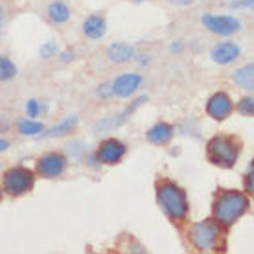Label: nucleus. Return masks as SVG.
Instances as JSON below:
<instances>
[{"instance_id": "5701e85b", "label": "nucleus", "mask_w": 254, "mask_h": 254, "mask_svg": "<svg viewBox=\"0 0 254 254\" xmlns=\"http://www.w3.org/2000/svg\"><path fill=\"white\" fill-rule=\"evenodd\" d=\"M98 98H109V96L113 94V87L109 85V83H103V85H100V89H98Z\"/></svg>"}, {"instance_id": "423d86ee", "label": "nucleus", "mask_w": 254, "mask_h": 254, "mask_svg": "<svg viewBox=\"0 0 254 254\" xmlns=\"http://www.w3.org/2000/svg\"><path fill=\"white\" fill-rule=\"evenodd\" d=\"M203 24L206 30L217 35H234L242 30V22L240 19H236L232 15H212L206 13L203 15Z\"/></svg>"}, {"instance_id": "cd10ccee", "label": "nucleus", "mask_w": 254, "mask_h": 254, "mask_svg": "<svg viewBox=\"0 0 254 254\" xmlns=\"http://www.w3.org/2000/svg\"><path fill=\"white\" fill-rule=\"evenodd\" d=\"M243 6H253V0H242Z\"/></svg>"}, {"instance_id": "4be33fe9", "label": "nucleus", "mask_w": 254, "mask_h": 254, "mask_svg": "<svg viewBox=\"0 0 254 254\" xmlns=\"http://www.w3.org/2000/svg\"><path fill=\"white\" fill-rule=\"evenodd\" d=\"M39 113H41V105H39L37 100H28V103H26V115H28V118H35V116H39Z\"/></svg>"}, {"instance_id": "b1692460", "label": "nucleus", "mask_w": 254, "mask_h": 254, "mask_svg": "<svg viewBox=\"0 0 254 254\" xmlns=\"http://www.w3.org/2000/svg\"><path fill=\"white\" fill-rule=\"evenodd\" d=\"M245 185H247V191H249V193H253V166L249 168L247 179H245Z\"/></svg>"}, {"instance_id": "6e6552de", "label": "nucleus", "mask_w": 254, "mask_h": 254, "mask_svg": "<svg viewBox=\"0 0 254 254\" xmlns=\"http://www.w3.org/2000/svg\"><path fill=\"white\" fill-rule=\"evenodd\" d=\"M232 111H234V103L230 100V96L225 94V92L214 94L208 100V103H206V113L214 120H225V118H229L232 115Z\"/></svg>"}, {"instance_id": "4468645a", "label": "nucleus", "mask_w": 254, "mask_h": 254, "mask_svg": "<svg viewBox=\"0 0 254 254\" xmlns=\"http://www.w3.org/2000/svg\"><path fill=\"white\" fill-rule=\"evenodd\" d=\"M172 138H173V127L170 124H164V122L153 126L147 131V140L151 144H157V146H166V144L172 142Z\"/></svg>"}, {"instance_id": "ddd939ff", "label": "nucleus", "mask_w": 254, "mask_h": 254, "mask_svg": "<svg viewBox=\"0 0 254 254\" xmlns=\"http://www.w3.org/2000/svg\"><path fill=\"white\" fill-rule=\"evenodd\" d=\"M83 33L90 39H102L107 33V22L102 15H90L83 22Z\"/></svg>"}, {"instance_id": "1a4fd4ad", "label": "nucleus", "mask_w": 254, "mask_h": 254, "mask_svg": "<svg viewBox=\"0 0 254 254\" xmlns=\"http://www.w3.org/2000/svg\"><path fill=\"white\" fill-rule=\"evenodd\" d=\"M126 144L120 140H105L98 149V160H100V164H118L126 157Z\"/></svg>"}, {"instance_id": "f3484780", "label": "nucleus", "mask_w": 254, "mask_h": 254, "mask_svg": "<svg viewBox=\"0 0 254 254\" xmlns=\"http://www.w3.org/2000/svg\"><path fill=\"white\" fill-rule=\"evenodd\" d=\"M48 17L56 24H64L70 19V9L63 0H56L48 6Z\"/></svg>"}, {"instance_id": "20e7f679", "label": "nucleus", "mask_w": 254, "mask_h": 254, "mask_svg": "<svg viewBox=\"0 0 254 254\" xmlns=\"http://www.w3.org/2000/svg\"><path fill=\"white\" fill-rule=\"evenodd\" d=\"M219 234H221V229H219V223L216 219L214 221L212 219L199 221L190 229L191 245L197 251H212V249H216Z\"/></svg>"}, {"instance_id": "7ed1b4c3", "label": "nucleus", "mask_w": 254, "mask_h": 254, "mask_svg": "<svg viewBox=\"0 0 254 254\" xmlns=\"http://www.w3.org/2000/svg\"><path fill=\"white\" fill-rule=\"evenodd\" d=\"M206 151H208V159L212 164L227 168V170L238 162V155H240L238 144L230 136H225V134L214 136L210 140Z\"/></svg>"}, {"instance_id": "dca6fc26", "label": "nucleus", "mask_w": 254, "mask_h": 254, "mask_svg": "<svg viewBox=\"0 0 254 254\" xmlns=\"http://www.w3.org/2000/svg\"><path fill=\"white\" fill-rule=\"evenodd\" d=\"M253 70H254L253 63L245 64V66H242L240 70H236L232 79H234L243 90H253L254 89V72Z\"/></svg>"}, {"instance_id": "9b49d317", "label": "nucleus", "mask_w": 254, "mask_h": 254, "mask_svg": "<svg viewBox=\"0 0 254 254\" xmlns=\"http://www.w3.org/2000/svg\"><path fill=\"white\" fill-rule=\"evenodd\" d=\"M240 52L242 50H240V46L236 45V43L227 41V43H219V45L214 46L212 52H210V58L219 64H229L234 63L236 59L240 58Z\"/></svg>"}, {"instance_id": "a878e982", "label": "nucleus", "mask_w": 254, "mask_h": 254, "mask_svg": "<svg viewBox=\"0 0 254 254\" xmlns=\"http://www.w3.org/2000/svg\"><path fill=\"white\" fill-rule=\"evenodd\" d=\"M168 2L173 4V6H188V4L195 2V0H168Z\"/></svg>"}, {"instance_id": "bb28decb", "label": "nucleus", "mask_w": 254, "mask_h": 254, "mask_svg": "<svg viewBox=\"0 0 254 254\" xmlns=\"http://www.w3.org/2000/svg\"><path fill=\"white\" fill-rule=\"evenodd\" d=\"M7 146H9V142H7V140H4V138H0V151H6Z\"/></svg>"}, {"instance_id": "f8f14e48", "label": "nucleus", "mask_w": 254, "mask_h": 254, "mask_svg": "<svg viewBox=\"0 0 254 254\" xmlns=\"http://www.w3.org/2000/svg\"><path fill=\"white\" fill-rule=\"evenodd\" d=\"M107 58L111 63L122 64L134 58V48L127 43H113L107 48Z\"/></svg>"}, {"instance_id": "2eb2a0df", "label": "nucleus", "mask_w": 254, "mask_h": 254, "mask_svg": "<svg viewBox=\"0 0 254 254\" xmlns=\"http://www.w3.org/2000/svg\"><path fill=\"white\" fill-rule=\"evenodd\" d=\"M77 122H79V118H77L76 115H70L66 116L61 124H58V126L50 127L46 133H43V136L45 138H56V136H64V134H68L74 127L77 126Z\"/></svg>"}, {"instance_id": "412c9836", "label": "nucleus", "mask_w": 254, "mask_h": 254, "mask_svg": "<svg viewBox=\"0 0 254 254\" xmlns=\"http://www.w3.org/2000/svg\"><path fill=\"white\" fill-rule=\"evenodd\" d=\"M238 111H240L243 116H253V113H254L253 98H243L242 102H240V105H238Z\"/></svg>"}, {"instance_id": "6ab92c4d", "label": "nucleus", "mask_w": 254, "mask_h": 254, "mask_svg": "<svg viewBox=\"0 0 254 254\" xmlns=\"http://www.w3.org/2000/svg\"><path fill=\"white\" fill-rule=\"evenodd\" d=\"M15 76H17V66L13 64V61H9L4 56H0V83L9 81Z\"/></svg>"}, {"instance_id": "f03ea898", "label": "nucleus", "mask_w": 254, "mask_h": 254, "mask_svg": "<svg viewBox=\"0 0 254 254\" xmlns=\"http://www.w3.org/2000/svg\"><path fill=\"white\" fill-rule=\"evenodd\" d=\"M157 201H159L160 208L164 210V214L168 217L177 219V221H183L188 217L190 204H188L186 191L175 183H170V181L160 183L157 186Z\"/></svg>"}, {"instance_id": "c85d7f7f", "label": "nucleus", "mask_w": 254, "mask_h": 254, "mask_svg": "<svg viewBox=\"0 0 254 254\" xmlns=\"http://www.w3.org/2000/svg\"><path fill=\"white\" fill-rule=\"evenodd\" d=\"M2 195H4V190H2V188H0V201H2Z\"/></svg>"}, {"instance_id": "393cba45", "label": "nucleus", "mask_w": 254, "mask_h": 254, "mask_svg": "<svg viewBox=\"0 0 254 254\" xmlns=\"http://www.w3.org/2000/svg\"><path fill=\"white\" fill-rule=\"evenodd\" d=\"M72 59H74V52L66 50L61 54V61H63V63H68V61H72Z\"/></svg>"}, {"instance_id": "aec40b11", "label": "nucleus", "mask_w": 254, "mask_h": 254, "mask_svg": "<svg viewBox=\"0 0 254 254\" xmlns=\"http://www.w3.org/2000/svg\"><path fill=\"white\" fill-rule=\"evenodd\" d=\"M58 50H59L58 43L48 41V43H45V45L41 46V58H43V59H52L56 54H58Z\"/></svg>"}, {"instance_id": "9d476101", "label": "nucleus", "mask_w": 254, "mask_h": 254, "mask_svg": "<svg viewBox=\"0 0 254 254\" xmlns=\"http://www.w3.org/2000/svg\"><path fill=\"white\" fill-rule=\"evenodd\" d=\"M142 77L138 74H122L113 83V94L120 96V98H129L138 90Z\"/></svg>"}, {"instance_id": "39448f33", "label": "nucleus", "mask_w": 254, "mask_h": 254, "mask_svg": "<svg viewBox=\"0 0 254 254\" xmlns=\"http://www.w3.org/2000/svg\"><path fill=\"white\" fill-rule=\"evenodd\" d=\"M2 185H4V190L9 195L19 197L32 190L33 185H35V177L28 168H11L4 173Z\"/></svg>"}, {"instance_id": "0eeeda50", "label": "nucleus", "mask_w": 254, "mask_h": 254, "mask_svg": "<svg viewBox=\"0 0 254 254\" xmlns=\"http://www.w3.org/2000/svg\"><path fill=\"white\" fill-rule=\"evenodd\" d=\"M66 172V157L61 153H48L37 160V173L45 179L61 177Z\"/></svg>"}, {"instance_id": "f257e3e1", "label": "nucleus", "mask_w": 254, "mask_h": 254, "mask_svg": "<svg viewBox=\"0 0 254 254\" xmlns=\"http://www.w3.org/2000/svg\"><path fill=\"white\" fill-rule=\"evenodd\" d=\"M249 210V199L245 193L238 190L221 191L214 201V219L219 225H234Z\"/></svg>"}, {"instance_id": "a211bd4d", "label": "nucleus", "mask_w": 254, "mask_h": 254, "mask_svg": "<svg viewBox=\"0 0 254 254\" xmlns=\"http://www.w3.org/2000/svg\"><path fill=\"white\" fill-rule=\"evenodd\" d=\"M17 131L20 134H24V136H37V134L45 131V127H43L41 122H35L33 118H22L17 124Z\"/></svg>"}]
</instances>
